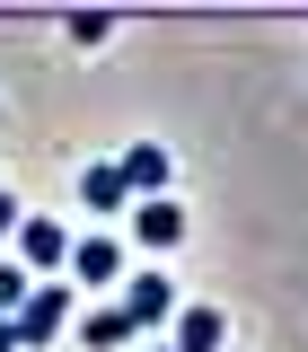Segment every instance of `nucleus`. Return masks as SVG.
Returning <instances> with one entry per match:
<instances>
[{
    "label": "nucleus",
    "instance_id": "nucleus-12",
    "mask_svg": "<svg viewBox=\"0 0 308 352\" xmlns=\"http://www.w3.org/2000/svg\"><path fill=\"white\" fill-rule=\"evenodd\" d=\"M18 220H27V212H18V194L0 185V238H18Z\"/></svg>",
    "mask_w": 308,
    "mask_h": 352
},
{
    "label": "nucleus",
    "instance_id": "nucleus-9",
    "mask_svg": "<svg viewBox=\"0 0 308 352\" xmlns=\"http://www.w3.org/2000/svg\"><path fill=\"white\" fill-rule=\"evenodd\" d=\"M80 203H88V212H124V203H132L124 168H115V159H97V168H80Z\"/></svg>",
    "mask_w": 308,
    "mask_h": 352
},
{
    "label": "nucleus",
    "instance_id": "nucleus-8",
    "mask_svg": "<svg viewBox=\"0 0 308 352\" xmlns=\"http://www.w3.org/2000/svg\"><path fill=\"white\" fill-rule=\"evenodd\" d=\"M80 344L88 352H124V344H141V326H132L115 300H97V308H80Z\"/></svg>",
    "mask_w": 308,
    "mask_h": 352
},
{
    "label": "nucleus",
    "instance_id": "nucleus-10",
    "mask_svg": "<svg viewBox=\"0 0 308 352\" xmlns=\"http://www.w3.org/2000/svg\"><path fill=\"white\" fill-rule=\"evenodd\" d=\"M27 291H36V273H27L18 256H0V317H18V308H27Z\"/></svg>",
    "mask_w": 308,
    "mask_h": 352
},
{
    "label": "nucleus",
    "instance_id": "nucleus-1",
    "mask_svg": "<svg viewBox=\"0 0 308 352\" xmlns=\"http://www.w3.org/2000/svg\"><path fill=\"white\" fill-rule=\"evenodd\" d=\"M71 317H80V291H71V282H36V291H27V308H18V344H27V352L53 344Z\"/></svg>",
    "mask_w": 308,
    "mask_h": 352
},
{
    "label": "nucleus",
    "instance_id": "nucleus-3",
    "mask_svg": "<svg viewBox=\"0 0 308 352\" xmlns=\"http://www.w3.org/2000/svg\"><path fill=\"white\" fill-rule=\"evenodd\" d=\"M115 308H124L132 326L150 335V326H168V317H176V282L159 273V264H141V273H124V291H115Z\"/></svg>",
    "mask_w": 308,
    "mask_h": 352
},
{
    "label": "nucleus",
    "instance_id": "nucleus-7",
    "mask_svg": "<svg viewBox=\"0 0 308 352\" xmlns=\"http://www.w3.org/2000/svg\"><path fill=\"white\" fill-rule=\"evenodd\" d=\"M176 238H185V203H168V194H159V203H132V238L124 247H150V256H159Z\"/></svg>",
    "mask_w": 308,
    "mask_h": 352
},
{
    "label": "nucleus",
    "instance_id": "nucleus-11",
    "mask_svg": "<svg viewBox=\"0 0 308 352\" xmlns=\"http://www.w3.org/2000/svg\"><path fill=\"white\" fill-rule=\"evenodd\" d=\"M62 36H71V44H106V36H115V9H71Z\"/></svg>",
    "mask_w": 308,
    "mask_h": 352
},
{
    "label": "nucleus",
    "instance_id": "nucleus-6",
    "mask_svg": "<svg viewBox=\"0 0 308 352\" xmlns=\"http://www.w3.org/2000/svg\"><path fill=\"white\" fill-rule=\"evenodd\" d=\"M115 168H124V185H132V203H159V194H168V176H176V159L168 150H159V141H132L124 159H115Z\"/></svg>",
    "mask_w": 308,
    "mask_h": 352
},
{
    "label": "nucleus",
    "instance_id": "nucleus-14",
    "mask_svg": "<svg viewBox=\"0 0 308 352\" xmlns=\"http://www.w3.org/2000/svg\"><path fill=\"white\" fill-rule=\"evenodd\" d=\"M159 352H168V344H159Z\"/></svg>",
    "mask_w": 308,
    "mask_h": 352
},
{
    "label": "nucleus",
    "instance_id": "nucleus-2",
    "mask_svg": "<svg viewBox=\"0 0 308 352\" xmlns=\"http://www.w3.org/2000/svg\"><path fill=\"white\" fill-rule=\"evenodd\" d=\"M9 256L27 264L36 282H62V264H71V229H62V220H44V212H27V220H18V247H9Z\"/></svg>",
    "mask_w": 308,
    "mask_h": 352
},
{
    "label": "nucleus",
    "instance_id": "nucleus-5",
    "mask_svg": "<svg viewBox=\"0 0 308 352\" xmlns=\"http://www.w3.org/2000/svg\"><path fill=\"white\" fill-rule=\"evenodd\" d=\"M176 335H168V352H220V335H229V317H220V300H176V317H168Z\"/></svg>",
    "mask_w": 308,
    "mask_h": 352
},
{
    "label": "nucleus",
    "instance_id": "nucleus-4",
    "mask_svg": "<svg viewBox=\"0 0 308 352\" xmlns=\"http://www.w3.org/2000/svg\"><path fill=\"white\" fill-rule=\"evenodd\" d=\"M124 273H132L124 238H80L71 247V291H124Z\"/></svg>",
    "mask_w": 308,
    "mask_h": 352
},
{
    "label": "nucleus",
    "instance_id": "nucleus-13",
    "mask_svg": "<svg viewBox=\"0 0 308 352\" xmlns=\"http://www.w3.org/2000/svg\"><path fill=\"white\" fill-rule=\"evenodd\" d=\"M0 352H27V344H18V317H0Z\"/></svg>",
    "mask_w": 308,
    "mask_h": 352
}]
</instances>
